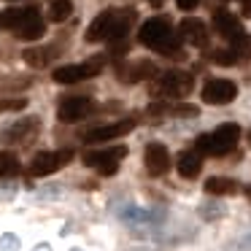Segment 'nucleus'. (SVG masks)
Returning a JSON list of instances; mask_svg holds the SVG:
<instances>
[{
  "label": "nucleus",
  "instance_id": "obj_1",
  "mask_svg": "<svg viewBox=\"0 0 251 251\" xmlns=\"http://www.w3.org/2000/svg\"><path fill=\"white\" fill-rule=\"evenodd\" d=\"M135 8H105L92 19L87 27V41L89 44H100V41H122L130 27L135 25Z\"/></svg>",
  "mask_w": 251,
  "mask_h": 251
},
{
  "label": "nucleus",
  "instance_id": "obj_2",
  "mask_svg": "<svg viewBox=\"0 0 251 251\" xmlns=\"http://www.w3.org/2000/svg\"><path fill=\"white\" fill-rule=\"evenodd\" d=\"M138 41L146 49H154L157 54H165V57H178V51H181V38L176 35L168 17L146 19L141 25V30H138Z\"/></svg>",
  "mask_w": 251,
  "mask_h": 251
},
{
  "label": "nucleus",
  "instance_id": "obj_3",
  "mask_svg": "<svg viewBox=\"0 0 251 251\" xmlns=\"http://www.w3.org/2000/svg\"><path fill=\"white\" fill-rule=\"evenodd\" d=\"M238 138H240V127L235 122H227V125L216 127L213 132H205L195 141V151H200L202 157H224L229 154L235 146H238Z\"/></svg>",
  "mask_w": 251,
  "mask_h": 251
},
{
  "label": "nucleus",
  "instance_id": "obj_4",
  "mask_svg": "<svg viewBox=\"0 0 251 251\" xmlns=\"http://www.w3.org/2000/svg\"><path fill=\"white\" fill-rule=\"evenodd\" d=\"M127 157V146H105V149H87L81 154L84 165L95 168L100 176H114L119 170L122 159Z\"/></svg>",
  "mask_w": 251,
  "mask_h": 251
},
{
  "label": "nucleus",
  "instance_id": "obj_5",
  "mask_svg": "<svg viewBox=\"0 0 251 251\" xmlns=\"http://www.w3.org/2000/svg\"><path fill=\"white\" fill-rule=\"evenodd\" d=\"M195 89V76L186 71H168L165 76H159L157 87H154V95H162V98H173L181 100Z\"/></svg>",
  "mask_w": 251,
  "mask_h": 251
},
{
  "label": "nucleus",
  "instance_id": "obj_6",
  "mask_svg": "<svg viewBox=\"0 0 251 251\" xmlns=\"http://www.w3.org/2000/svg\"><path fill=\"white\" fill-rule=\"evenodd\" d=\"M105 68L103 57H95V60H87L81 65H62L51 73L57 84H78V81H87V78H95L100 71Z\"/></svg>",
  "mask_w": 251,
  "mask_h": 251
},
{
  "label": "nucleus",
  "instance_id": "obj_7",
  "mask_svg": "<svg viewBox=\"0 0 251 251\" xmlns=\"http://www.w3.org/2000/svg\"><path fill=\"white\" fill-rule=\"evenodd\" d=\"M73 159V149H60V151H41L35 154V159L30 162L27 173L41 178V176H51L57 173L60 168H65L68 162Z\"/></svg>",
  "mask_w": 251,
  "mask_h": 251
},
{
  "label": "nucleus",
  "instance_id": "obj_8",
  "mask_svg": "<svg viewBox=\"0 0 251 251\" xmlns=\"http://www.w3.org/2000/svg\"><path fill=\"white\" fill-rule=\"evenodd\" d=\"M238 98V84L229 78H208L202 87V100L208 105H227Z\"/></svg>",
  "mask_w": 251,
  "mask_h": 251
},
{
  "label": "nucleus",
  "instance_id": "obj_9",
  "mask_svg": "<svg viewBox=\"0 0 251 251\" xmlns=\"http://www.w3.org/2000/svg\"><path fill=\"white\" fill-rule=\"evenodd\" d=\"M132 130H135V119L127 116V119L111 122V125L92 127L89 132H84V143H105V141H114V138L127 135V132H132Z\"/></svg>",
  "mask_w": 251,
  "mask_h": 251
},
{
  "label": "nucleus",
  "instance_id": "obj_10",
  "mask_svg": "<svg viewBox=\"0 0 251 251\" xmlns=\"http://www.w3.org/2000/svg\"><path fill=\"white\" fill-rule=\"evenodd\" d=\"M38 8L35 6H27V8H6L0 11V27L8 30V33H19L22 27H27L33 19H38Z\"/></svg>",
  "mask_w": 251,
  "mask_h": 251
},
{
  "label": "nucleus",
  "instance_id": "obj_11",
  "mask_svg": "<svg viewBox=\"0 0 251 251\" xmlns=\"http://www.w3.org/2000/svg\"><path fill=\"white\" fill-rule=\"evenodd\" d=\"M213 27H216V33L222 35V38H227L229 44H235V41L240 38V35H246L243 30V22H240L238 14H229V11H216L213 14Z\"/></svg>",
  "mask_w": 251,
  "mask_h": 251
},
{
  "label": "nucleus",
  "instance_id": "obj_12",
  "mask_svg": "<svg viewBox=\"0 0 251 251\" xmlns=\"http://www.w3.org/2000/svg\"><path fill=\"white\" fill-rule=\"evenodd\" d=\"M92 100L89 98H62V103H60V108H57V116H60V122H78V119H84V116H89L92 114Z\"/></svg>",
  "mask_w": 251,
  "mask_h": 251
},
{
  "label": "nucleus",
  "instance_id": "obj_13",
  "mask_svg": "<svg viewBox=\"0 0 251 251\" xmlns=\"http://www.w3.org/2000/svg\"><path fill=\"white\" fill-rule=\"evenodd\" d=\"M181 41H186V44L197 46V49H205L208 46V27L202 19H195V17H186L184 22H181Z\"/></svg>",
  "mask_w": 251,
  "mask_h": 251
},
{
  "label": "nucleus",
  "instance_id": "obj_14",
  "mask_svg": "<svg viewBox=\"0 0 251 251\" xmlns=\"http://www.w3.org/2000/svg\"><path fill=\"white\" fill-rule=\"evenodd\" d=\"M146 170L149 176H165L170 170V154L165 149V143H149L146 146Z\"/></svg>",
  "mask_w": 251,
  "mask_h": 251
},
{
  "label": "nucleus",
  "instance_id": "obj_15",
  "mask_svg": "<svg viewBox=\"0 0 251 251\" xmlns=\"http://www.w3.org/2000/svg\"><path fill=\"white\" fill-rule=\"evenodd\" d=\"M38 130H41V119L38 116H30V119H22L14 127H8L6 135H3V141L6 143H27L30 138L38 135Z\"/></svg>",
  "mask_w": 251,
  "mask_h": 251
},
{
  "label": "nucleus",
  "instance_id": "obj_16",
  "mask_svg": "<svg viewBox=\"0 0 251 251\" xmlns=\"http://www.w3.org/2000/svg\"><path fill=\"white\" fill-rule=\"evenodd\" d=\"M176 168H178V176H181V178H186V181L197 178V176H200V170H202V154L195 151V149H189V151H181Z\"/></svg>",
  "mask_w": 251,
  "mask_h": 251
},
{
  "label": "nucleus",
  "instance_id": "obj_17",
  "mask_svg": "<svg viewBox=\"0 0 251 251\" xmlns=\"http://www.w3.org/2000/svg\"><path fill=\"white\" fill-rule=\"evenodd\" d=\"M157 76V65L154 62H135V65H119V81H127V84H135V81H143V78H154Z\"/></svg>",
  "mask_w": 251,
  "mask_h": 251
},
{
  "label": "nucleus",
  "instance_id": "obj_18",
  "mask_svg": "<svg viewBox=\"0 0 251 251\" xmlns=\"http://www.w3.org/2000/svg\"><path fill=\"white\" fill-rule=\"evenodd\" d=\"M240 184L235 178H224V176H213V178L205 181V192L208 195H216V197H224V195H238Z\"/></svg>",
  "mask_w": 251,
  "mask_h": 251
},
{
  "label": "nucleus",
  "instance_id": "obj_19",
  "mask_svg": "<svg viewBox=\"0 0 251 251\" xmlns=\"http://www.w3.org/2000/svg\"><path fill=\"white\" fill-rule=\"evenodd\" d=\"M54 54H60L54 46H41V49H27L22 57H25V62L33 65V68H46L51 60H54Z\"/></svg>",
  "mask_w": 251,
  "mask_h": 251
},
{
  "label": "nucleus",
  "instance_id": "obj_20",
  "mask_svg": "<svg viewBox=\"0 0 251 251\" xmlns=\"http://www.w3.org/2000/svg\"><path fill=\"white\" fill-rule=\"evenodd\" d=\"M44 33H46V22L44 19H33V22L27 25V27H22L19 33H14L19 41H38V38H44Z\"/></svg>",
  "mask_w": 251,
  "mask_h": 251
},
{
  "label": "nucleus",
  "instance_id": "obj_21",
  "mask_svg": "<svg viewBox=\"0 0 251 251\" xmlns=\"http://www.w3.org/2000/svg\"><path fill=\"white\" fill-rule=\"evenodd\" d=\"M73 14V3L71 0H51L49 3V19L51 22H65Z\"/></svg>",
  "mask_w": 251,
  "mask_h": 251
},
{
  "label": "nucleus",
  "instance_id": "obj_22",
  "mask_svg": "<svg viewBox=\"0 0 251 251\" xmlns=\"http://www.w3.org/2000/svg\"><path fill=\"white\" fill-rule=\"evenodd\" d=\"M19 173V159L11 151H0V178H8V176Z\"/></svg>",
  "mask_w": 251,
  "mask_h": 251
},
{
  "label": "nucleus",
  "instance_id": "obj_23",
  "mask_svg": "<svg viewBox=\"0 0 251 251\" xmlns=\"http://www.w3.org/2000/svg\"><path fill=\"white\" fill-rule=\"evenodd\" d=\"M211 60L222 68H229V65L238 62V54H235L232 49H216V51H211Z\"/></svg>",
  "mask_w": 251,
  "mask_h": 251
},
{
  "label": "nucleus",
  "instance_id": "obj_24",
  "mask_svg": "<svg viewBox=\"0 0 251 251\" xmlns=\"http://www.w3.org/2000/svg\"><path fill=\"white\" fill-rule=\"evenodd\" d=\"M22 108H27V100H25V98L0 100V111H22Z\"/></svg>",
  "mask_w": 251,
  "mask_h": 251
},
{
  "label": "nucleus",
  "instance_id": "obj_25",
  "mask_svg": "<svg viewBox=\"0 0 251 251\" xmlns=\"http://www.w3.org/2000/svg\"><path fill=\"white\" fill-rule=\"evenodd\" d=\"M168 114H173V116H197L200 111H197V105L181 103V105H173V108H168Z\"/></svg>",
  "mask_w": 251,
  "mask_h": 251
},
{
  "label": "nucleus",
  "instance_id": "obj_26",
  "mask_svg": "<svg viewBox=\"0 0 251 251\" xmlns=\"http://www.w3.org/2000/svg\"><path fill=\"white\" fill-rule=\"evenodd\" d=\"M127 51H130V44H127L125 38H122V41H111V54H114V57H125Z\"/></svg>",
  "mask_w": 251,
  "mask_h": 251
},
{
  "label": "nucleus",
  "instance_id": "obj_27",
  "mask_svg": "<svg viewBox=\"0 0 251 251\" xmlns=\"http://www.w3.org/2000/svg\"><path fill=\"white\" fill-rule=\"evenodd\" d=\"M197 3H200V0H176V6H178L181 11H192V8H197Z\"/></svg>",
  "mask_w": 251,
  "mask_h": 251
},
{
  "label": "nucleus",
  "instance_id": "obj_28",
  "mask_svg": "<svg viewBox=\"0 0 251 251\" xmlns=\"http://www.w3.org/2000/svg\"><path fill=\"white\" fill-rule=\"evenodd\" d=\"M240 3V14L243 17H251V0H238Z\"/></svg>",
  "mask_w": 251,
  "mask_h": 251
},
{
  "label": "nucleus",
  "instance_id": "obj_29",
  "mask_svg": "<svg viewBox=\"0 0 251 251\" xmlns=\"http://www.w3.org/2000/svg\"><path fill=\"white\" fill-rule=\"evenodd\" d=\"M146 3H149L151 8H159V6H165V0H146Z\"/></svg>",
  "mask_w": 251,
  "mask_h": 251
},
{
  "label": "nucleus",
  "instance_id": "obj_30",
  "mask_svg": "<svg viewBox=\"0 0 251 251\" xmlns=\"http://www.w3.org/2000/svg\"><path fill=\"white\" fill-rule=\"evenodd\" d=\"M246 197H249V200H251V186H246Z\"/></svg>",
  "mask_w": 251,
  "mask_h": 251
},
{
  "label": "nucleus",
  "instance_id": "obj_31",
  "mask_svg": "<svg viewBox=\"0 0 251 251\" xmlns=\"http://www.w3.org/2000/svg\"><path fill=\"white\" fill-rule=\"evenodd\" d=\"M6 3H17V0H6Z\"/></svg>",
  "mask_w": 251,
  "mask_h": 251
},
{
  "label": "nucleus",
  "instance_id": "obj_32",
  "mask_svg": "<svg viewBox=\"0 0 251 251\" xmlns=\"http://www.w3.org/2000/svg\"><path fill=\"white\" fill-rule=\"evenodd\" d=\"M249 143H251V132H249Z\"/></svg>",
  "mask_w": 251,
  "mask_h": 251
}]
</instances>
